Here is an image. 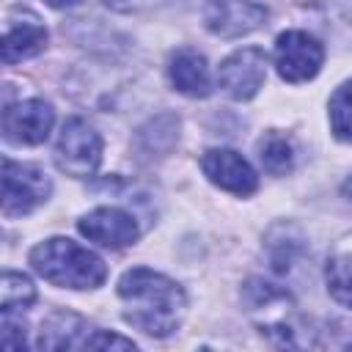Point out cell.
<instances>
[{"mask_svg": "<svg viewBox=\"0 0 352 352\" xmlns=\"http://www.w3.org/2000/svg\"><path fill=\"white\" fill-rule=\"evenodd\" d=\"M118 297L124 300V319L146 336H170L187 311V297L179 283L148 267H135L121 275Z\"/></svg>", "mask_w": 352, "mask_h": 352, "instance_id": "6da1fadb", "label": "cell"}, {"mask_svg": "<svg viewBox=\"0 0 352 352\" xmlns=\"http://www.w3.org/2000/svg\"><path fill=\"white\" fill-rule=\"evenodd\" d=\"M30 264L44 280L63 289H96L107 278L104 261L66 236H52L36 245L30 250Z\"/></svg>", "mask_w": 352, "mask_h": 352, "instance_id": "7a4b0ae2", "label": "cell"}, {"mask_svg": "<svg viewBox=\"0 0 352 352\" xmlns=\"http://www.w3.org/2000/svg\"><path fill=\"white\" fill-rule=\"evenodd\" d=\"M102 162V138L99 132L82 121L69 118L60 129L58 146H55V165L69 176H91Z\"/></svg>", "mask_w": 352, "mask_h": 352, "instance_id": "3957f363", "label": "cell"}, {"mask_svg": "<svg viewBox=\"0 0 352 352\" xmlns=\"http://www.w3.org/2000/svg\"><path fill=\"white\" fill-rule=\"evenodd\" d=\"M52 192V182L36 165L3 160V214L22 217L41 206Z\"/></svg>", "mask_w": 352, "mask_h": 352, "instance_id": "277c9868", "label": "cell"}, {"mask_svg": "<svg viewBox=\"0 0 352 352\" xmlns=\"http://www.w3.org/2000/svg\"><path fill=\"white\" fill-rule=\"evenodd\" d=\"M324 60L322 44L305 30H286L275 41V69L286 82H305L319 74Z\"/></svg>", "mask_w": 352, "mask_h": 352, "instance_id": "5b68a950", "label": "cell"}, {"mask_svg": "<svg viewBox=\"0 0 352 352\" xmlns=\"http://www.w3.org/2000/svg\"><path fill=\"white\" fill-rule=\"evenodd\" d=\"M267 80V52L261 47H242L217 66V85L236 102H248Z\"/></svg>", "mask_w": 352, "mask_h": 352, "instance_id": "8992f818", "label": "cell"}, {"mask_svg": "<svg viewBox=\"0 0 352 352\" xmlns=\"http://www.w3.org/2000/svg\"><path fill=\"white\" fill-rule=\"evenodd\" d=\"M55 113L44 99H25L3 110V138L16 146H38L50 138Z\"/></svg>", "mask_w": 352, "mask_h": 352, "instance_id": "52a82bcc", "label": "cell"}, {"mask_svg": "<svg viewBox=\"0 0 352 352\" xmlns=\"http://www.w3.org/2000/svg\"><path fill=\"white\" fill-rule=\"evenodd\" d=\"M267 19V8L253 0H204V22L214 36L236 38Z\"/></svg>", "mask_w": 352, "mask_h": 352, "instance_id": "ba28073f", "label": "cell"}, {"mask_svg": "<svg viewBox=\"0 0 352 352\" xmlns=\"http://www.w3.org/2000/svg\"><path fill=\"white\" fill-rule=\"evenodd\" d=\"M201 170L212 184L234 195H250L258 187V176L250 162L231 148H209L201 157Z\"/></svg>", "mask_w": 352, "mask_h": 352, "instance_id": "9c48e42d", "label": "cell"}, {"mask_svg": "<svg viewBox=\"0 0 352 352\" xmlns=\"http://www.w3.org/2000/svg\"><path fill=\"white\" fill-rule=\"evenodd\" d=\"M80 234L102 248H126L138 239L140 228L135 217L118 206H99L77 223Z\"/></svg>", "mask_w": 352, "mask_h": 352, "instance_id": "30bf717a", "label": "cell"}, {"mask_svg": "<svg viewBox=\"0 0 352 352\" xmlns=\"http://www.w3.org/2000/svg\"><path fill=\"white\" fill-rule=\"evenodd\" d=\"M168 77L173 82L176 91L187 94V96H209L212 94V77H209V66L206 58L190 47L173 52L170 66H168Z\"/></svg>", "mask_w": 352, "mask_h": 352, "instance_id": "8fae6325", "label": "cell"}, {"mask_svg": "<svg viewBox=\"0 0 352 352\" xmlns=\"http://www.w3.org/2000/svg\"><path fill=\"white\" fill-rule=\"evenodd\" d=\"M47 44V30L36 19H22L19 25H8L6 38H3V60L16 63L25 58H33L44 50Z\"/></svg>", "mask_w": 352, "mask_h": 352, "instance_id": "7c38bea8", "label": "cell"}, {"mask_svg": "<svg viewBox=\"0 0 352 352\" xmlns=\"http://www.w3.org/2000/svg\"><path fill=\"white\" fill-rule=\"evenodd\" d=\"M258 160H261V165H264L267 173L283 176L294 165V148H292L289 138H283L278 132H267L258 140Z\"/></svg>", "mask_w": 352, "mask_h": 352, "instance_id": "4fadbf2b", "label": "cell"}, {"mask_svg": "<svg viewBox=\"0 0 352 352\" xmlns=\"http://www.w3.org/2000/svg\"><path fill=\"white\" fill-rule=\"evenodd\" d=\"M324 280H327V292L336 302L352 308V256L341 253L333 256L324 267Z\"/></svg>", "mask_w": 352, "mask_h": 352, "instance_id": "5bb4252c", "label": "cell"}, {"mask_svg": "<svg viewBox=\"0 0 352 352\" xmlns=\"http://www.w3.org/2000/svg\"><path fill=\"white\" fill-rule=\"evenodd\" d=\"M30 302H36V286L30 283L28 275L22 272H3V286H0V308L3 311H16V308H28Z\"/></svg>", "mask_w": 352, "mask_h": 352, "instance_id": "9a60e30c", "label": "cell"}, {"mask_svg": "<svg viewBox=\"0 0 352 352\" xmlns=\"http://www.w3.org/2000/svg\"><path fill=\"white\" fill-rule=\"evenodd\" d=\"M330 129L338 140L352 143V80L338 85L330 96Z\"/></svg>", "mask_w": 352, "mask_h": 352, "instance_id": "2e32d148", "label": "cell"}, {"mask_svg": "<svg viewBox=\"0 0 352 352\" xmlns=\"http://www.w3.org/2000/svg\"><path fill=\"white\" fill-rule=\"evenodd\" d=\"M82 349H135V341L121 338V336L107 333V330H94V333L85 338Z\"/></svg>", "mask_w": 352, "mask_h": 352, "instance_id": "e0dca14e", "label": "cell"}, {"mask_svg": "<svg viewBox=\"0 0 352 352\" xmlns=\"http://www.w3.org/2000/svg\"><path fill=\"white\" fill-rule=\"evenodd\" d=\"M341 190H344V195H346V198L352 201V176H349V179L344 182V187H341Z\"/></svg>", "mask_w": 352, "mask_h": 352, "instance_id": "ac0fdd59", "label": "cell"}, {"mask_svg": "<svg viewBox=\"0 0 352 352\" xmlns=\"http://www.w3.org/2000/svg\"><path fill=\"white\" fill-rule=\"evenodd\" d=\"M47 3H50V6H55V8H60V6H69L72 0H47Z\"/></svg>", "mask_w": 352, "mask_h": 352, "instance_id": "d6986e66", "label": "cell"}]
</instances>
